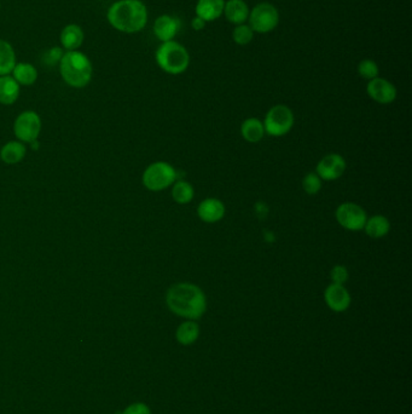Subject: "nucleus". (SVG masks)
Here are the masks:
<instances>
[{"label":"nucleus","instance_id":"f257e3e1","mask_svg":"<svg viewBox=\"0 0 412 414\" xmlns=\"http://www.w3.org/2000/svg\"><path fill=\"white\" fill-rule=\"evenodd\" d=\"M166 304L173 314L188 320H197L207 310V297L198 286L179 282L170 286L166 293Z\"/></svg>","mask_w":412,"mask_h":414},{"label":"nucleus","instance_id":"f03ea898","mask_svg":"<svg viewBox=\"0 0 412 414\" xmlns=\"http://www.w3.org/2000/svg\"><path fill=\"white\" fill-rule=\"evenodd\" d=\"M107 20L115 31L136 34L148 25L149 12L142 0H118L109 6Z\"/></svg>","mask_w":412,"mask_h":414},{"label":"nucleus","instance_id":"7ed1b4c3","mask_svg":"<svg viewBox=\"0 0 412 414\" xmlns=\"http://www.w3.org/2000/svg\"><path fill=\"white\" fill-rule=\"evenodd\" d=\"M58 66L63 82L70 88H86L92 80V62L88 55L80 50L64 52Z\"/></svg>","mask_w":412,"mask_h":414},{"label":"nucleus","instance_id":"20e7f679","mask_svg":"<svg viewBox=\"0 0 412 414\" xmlns=\"http://www.w3.org/2000/svg\"><path fill=\"white\" fill-rule=\"evenodd\" d=\"M155 61L164 72L170 75H179L190 66V53L183 44L177 40L161 42L155 52Z\"/></svg>","mask_w":412,"mask_h":414},{"label":"nucleus","instance_id":"39448f33","mask_svg":"<svg viewBox=\"0 0 412 414\" xmlns=\"http://www.w3.org/2000/svg\"><path fill=\"white\" fill-rule=\"evenodd\" d=\"M279 9L272 3L261 1L249 11L247 23L255 34H268L279 27Z\"/></svg>","mask_w":412,"mask_h":414},{"label":"nucleus","instance_id":"423d86ee","mask_svg":"<svg viewBox=\"0 0 412 414\" xmlns=\"http://www.w3.org/2000/svg\"><path fill=\"white\" fill-rule=\"evenodd\" d=\"M177 181L175 167L166 161H156L148 166L143 172L142 182L150 192L165 191Z\"/></svg>","mask_w":412,"mask_h":414},{"label":"nucleus","instance_id":"0eeeda50","mask_svg":"<svg viewBox=\"0 0 412 414\" xmlns=\"http://www.w3.org/2000/svg\"><path fill=\"white\" fill-rule=\"evenodd\" d=\"M294 121L293 110L288 106H273L265 115V120L263 121L265 134L273 137L287 135L293 129Z\"/></svg>","mask_w":412,"mask_h":414},{"label":"nucleus","instance_id":"6e6552de","mask_svg":"<svg viewBox=\"0 0 412 414\" xmlns=\"http://www.w3.org/2000/svg\"><path fill=\"white\" fill-rule=\"evenodd\" d=\"M16 138L23 143H31L38 140L42 132V119L34 110H25L18 115L14 124Z\"/></svg>","mask_w":412,"mask_h":414},{"label":"nucleus","instance_id":"1a4fd4ad","mask_svg":"<svg viewBox=\"0 0 412 414\" xmlns=\"http://www.w3.org/2000/svg\"><path fill=\"white\" fill-rule=\"evenodd\" d=\"M335 218L342 228L350 232H359L364 229L368 216L361 205L355 202H344L336 208Z\"/></svg>","mask_w":412,"mask_h":414},{"label":"nucleus","instance_id":"9d476101","mask_svg":"<svg viewBox=\"0 0 412 414\" xmlns=\"http://www.w3.org/2000/svg\"><path fill=\"white\" fill-rule=\"evenodd\" d=\"M366 93L372 101L380 104H391L397 99V88L387 79L377 77L368 82Z\"/></svg>","mask_w":412,"mask_h":414},{"label":"nucleus","instance_id":"9b49d317","mask_svg":"<svg viewBox=\"0 0 412 414\" xmlns=\"http://www.w3.org/2000/svg\"><path fill=\"white\" fill-rule=\"evenodd\" d=\"M346 171V161L340 154H328L320 159L316 173L322 181L339 180Z\"/></svg>","mask_w":412,"mask_h":414},{"label":"nucleus","instance_id":"f8f14e48","mask_svg":"<svg viewBox=\"0 0 412 414\" xmlns=\"http://www.w3.org/2000/svg\"><path fill=\"white\" fill-rule=\"evenodd\" d=\"M181 21L175 16L164 14L159 17H156L153 26L154 36L157 38V40L161 42H170L175 40V36L181 31Z\"/></svg>","mask_w":412,"mask_h":414},{"label":"nucleus","instance_id":"ddd939ff","mask_svg":"<svg viewBox=\"0 0 412 414\" xmlns=\"http://www.w3.org/2000/svg\"><path fill=\"white\" fill-rule=\"evenodd\" d=\"M324 300L326 306L335 313H344L350 306V295L344 285L330 284L324 291Z\"/></svg>","mask_w":412,"mask_h":414},{"label":"nucleus","instance_id":"4468645a","mask_svg":"<svg viewBox=\"0 0 412 414\" xmlns=\"http://www.w3.org/2000/svg\"><path fill=\"white\" fill-rule=\"evenodd\" d=\"M197 216L206 223H217L225 216V205L216 197H207L197 207Z\"/></svg>","mask_w":412,"mask_h":414},{"label":"nucleus","instance_id":"2eb2a0df","mask_svg":"<svg viewBox=\"0 0 412 414\" xmlns=\"http://www.w3.org/2000/svg\"><path fill=\"white\" fill-rule=\"evenodd\" d=\"M85 40V32L77 23H69L60 33V42L64 51L80 50Z\"/></svg>","mask_w":412,"mask_h":414},{"label":"nucleus","instance_id":"dca6fc26","mask_svg":"<svg viewBox=\"0 0 412 414\" xmlns=\"http://www.w3.org/2000/svg\"><path fill=\"white\" fill-rule=\"evenodd\" d=\"M249 11L250 8L246 0H225L222 16H225L227 22L237 26L247 23Z\"/></svg>","mask_w":412,"mask_h":414},{"label":"nucleus","instance_id":"f3484780","mask_svg":"<svg viewBox=\"0 0 412 414\" xmlns=\"http://www.w3.org/2000/svg\"><path fill=\"white\" fill-rule=\"evenodd\" d=\"M225 0H197L195 15L203 19L207 23L217 21L224 12Z\"/></svg>","mask_w":412,"mask_h":414},{"label":"nucleus","instance_id":"a211bd4d","mask_svg":"<svg viewBox=\"0 0 412 414\" xmlns=\"http://www.w3.org/2000/svg\"><path fill=\"white\" fill-rule=\"evenodd\" d=\"M21 86L15 79L9 75L0 77V104L11 106L20 97Z\"/></svg>","mask_w":412,"mask_h":414},{"label":"nucleus","instance_id":"6ab92c4d","mask_svg":"<svg viewBox=\"0 0 412 414\" xmlns=\"http://www.w3.org/2000/svg\"><path fill=\"white\" fill-rule=\"evenodd\" d=\"M11 77L20 84V86H31L36 83L39 78V72L31 63L17 62L11 72Z\"/></svg>","mask_w":412,"mask_h":414},{"label":"nucleus","instance_id":"aec40b11","mask_svg":"<svg viewBox=\"0 0 412 414\" xmlns=\"http://www.w3.org/2000/svg\"><path fill=\"white\" fill-rule=\"evenodd\" d=\"M27 148L21 141H10L0 149V159L8 165L21 162L26 156Z\"/></svg>","mask_w":412,"mask_h":414},{"label":"nucleus","instance_id":"412c9836","mask_svg":"<svg viewBox=\"0 0 412 414\" xmlns=\"http://www.w3.org/2000/svg\"><path fill=\"white\" fill-rule=\"evenodd\" d=\"M364 230L369 238L381 239L389 233L391 222L388 221V218L382 215H375L366 219Z\"/></svg>","mask_w":412,"mask_h":414},{"label":"nucleus","instance_id":"4be33fe9","mask_svg":"<svg viewBox=\"0 0 412 414\" xmlns=\"http://www.w3.org/2000/svg\"><path fill=\"white\" fill-rule=\"evenodd\" d=\"M16 63L15 49L11 42L0 38V77L11 74Z\"/></svg>","mask_w":412,"mask_h":414},{"label":"nucleus","instance_id":"5701e85b","mask_svg":"<svg viewBox=\"0 0 412 414\" xmlns=\"http://www.w3.org/2000/svg\"><path fill=\"white\" fill-rule=\"evenodd\" d=\"M200 337V326L195 320H188L181 324L177 332H175V338L177 342L181 345H191L198 339Z\"/></svg>","mask_w":412,"mask_h":414},{"label":"nucleus","instance_id":"b1692460","mask_svg":"<svg viewBox=\"0 0 412 414\" xmlns=\"http://www.w3.org/2000/svg\"><path fill=\"white\" fill-rule=\"evenodd\" d=\"M241 134L243 138L249 143H258L265 136L263 121L257 118H248L242 123Z\"/></svg>","mask_w":412,"mask_h":414},{"label":"nucleus","instance_id":"393cba45","mask_svg":"<svg viewBox=\"0 0 412 414\" xmlns=\"http://www.w3.org/2000/svg\"><path fill=\"white\" fill-rule=\"evenodd\" d=\"M195 191L194 186H191L189 182L175 181L172 188V197L177 204L185 205L194 199Z\"/></svg>","mask_w":412,"mask_h":414},{"label":"nucleus","instance_id":"a878e982","mask_svg":"<svg viewBox=\"0 0 412 414\" xmlns=\"http://www.w3.org/2000/svg\"><path fill=\"white\" fill-rule=\"evenodd\" d=\"M254 36H255V33L248 23H242V25L233 27L232 40L240 47L249 45L253 42Z\"/></svg>","mask_w":412,"mask_h":414},{"label":"nucleus","instance_id":"bb28decb","mask_svg":"<svg viewBox=\"0 0 412 414\" xmlns=\"http://www.w3.org/2000/svg\"><path fill=\"white\" fill-rule=\"evenodd\" d=\"M357 71H358L359 77L365 79L368 82L377 78L380 75V67H378V64L374 60H371V58L361 60V62L358 63Z\"/></svg>","mask_w":412,"mask_h":414},{"label":"nucleus","instance_id":"cd10ccee","mask_svg":"<svg viewBox=\"0 0 412 414\" xmlns=\"http://www.w3.org/2000/svg\"><path fill=\"white\" fill-rule=\"evenodd\" d=\"M302 188L309 195H315L322 189V180L316 172H309L302 180Z\"/></svg>","mask_w":412,"mask_h":414},{"label":"nucleus","instance_id":"c85d7f7f","mask_svg":"<svg viewBox=\"0 0 412 414\" xmlns=\"http://www.w3.org/2000/svg\"><path fill=\"white\" fill-rule=\"evenodd\" d=\"M348 278H350V274H348V270H347L345 265H335L330 271V279H331L333 284L345 285Z\"/></svg>","mask_w":412,"mask_h":414},{"label":"nucleus","instance_id":"c756f323","mask_svg":"<svg viewBox=\"0 0 412 414\" xmlns=\"http://www.w3.org/2000/svg\"><path fill=\"white\" fill-rule=\"evenodd\" d=\"M64 50H63L61 47H53L50 49V50H47L45 52V55H44V62L47 66H56V64H60L61 62V60H62L63 55H64Z\"/></svg>","mask_w":412,"mask_h":414},{"label":"nucleus","instance_id":"7c9ffc66","mask_svg":"<svg viewBox=\"0 0 412 414\" xmlns=\"http://www.w3.org/2000/svg\"><path fill=\"white\" fill-rule=\"evenodd\" d=\"M121 414H151V411L149 406H146L143 402H134L127 406Z\"/></svg>","mask_w":412,"mask_h":414},{"label":"nucleus","instance_id":"2f4dec72","mask_svg":"<svg viewBox=\"0 0 412 414\" xmlns=\"http://www.w3.org/2000/svg\"><path fill=\"white\" fill-rule=\"evenodd\" d=\"M207 22L198 17V16H194V19L191 20V28L195 32H201L206 28Z\"/></svg>","mask_w":412,"mask_h":414},{"label":"nucleus","instance_id":"473e14b6","mask_svg":"<svg viewBox=\"0 0 412 414\" xmlns=\"http://www.w3.org/2000/svg\"><path fill=\"white\" fill-rule=\"evenodd\" d=\"M0 11H1V1H0Z\"/></svg>","mask_w":412,"mask_h":414}]
</instances>
